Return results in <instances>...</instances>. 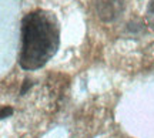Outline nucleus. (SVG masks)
Returning a JSON list of instances; mask_svg holds the SVG:
<instances>
[{
	"instance_id": "nucleus-5",
	"label": "nucleus",
	"mask_w": 154,
	"mask_h": 138,
	"mask_svg": "<svg viewBox=\"0 0 154 138\" xmlns=\"http://www.w3.org/2000/svg\"><path fill=\"white\" fill-rule=\"evenodd\" d=\"M32 86H33V81H32V80H29V78H27V80H24V84H23L20 94H22V95H24V94H26V91H27V90L30 88Z\"/></svg>"
},
{
	"instance_id": "nucleus-4",
	"label": "nucleus",
	"mask_w": 154,
	"mask_h": 138,
	"mask_svg": "<svg viewBox=\"0 0 154 138\" xmlns=\"http://www.w3.org/2000/svg\"><path fill=\"white\" fill-rule=\"evenodd\" d=\"M11 114H13V108H11L10 105H3V107H2V114H0L2 120H5V118H7V117H10Z\"/></svg>"
},
{
	"instance_id": "nucleus-1",
	"label": "nucleus",
	"mask_w": 154,
	"mask_h": 138,
	"mask_svg": "<svg viewBox=\"0 0 154 138\" xmlns=\"http://www.w3.org/2000/svg\"><path fill=\"white\" fill-rule=\"evenodd\" d=\"M60 46V23L53 11L37 9L27 13L20 24L19 64L33 71L44 67Z\"/></svg>"
},
{
	"instance_id": "nucleus-3",
	"label": "nucleus",
	"mask_w": 154,
	"mask_h": 138,
	"mask_svg": "<svg viewBox=\"0 0 154 138\" xmlns=\"http://www.w3.org/2000/svg\"><path fill=\"white\" fill-rule=\"evenodd\" d=\"M146 22L151 30H154V0H150L146 9Z\"/></svg>"
},
{
	"instance_id": "nucleus-2",
	"label": "nucleus",
	"mask_w": 154,
	"mask_h": 138,
	"mask_svg": "<svg viewBox=\"0 0 154 138\" xmlns=\"http://www.w3.org/2000/svg\"><path fill=\"white\" fill-rule=\"evenodd\" d=\"M124 7H126L124 0H97L96 2L97 16L104 23L116 22L123 14Z\"/></svg>"
}]
</instances>
